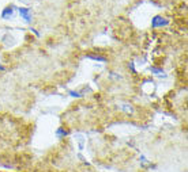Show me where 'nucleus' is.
I'll list each match as a JSON object with an SVG mask.
<instances>
[{"label": "nucleus", "mask_w": 188, "mask_h": 172, "mask_svg": "<svg viewBox=\"0 0 188 172\" xmlns=\"http://www.w3.org/2000/svg\"><path fill=\"white\" fill-rule=\"evenodd\" d=\"M19 14H21V16H22L26 22H30L31 20V16H30V10L29 8H23V7H21V8H18Z\"/></svg>", "instance_id": "f03ea898"}, {"label": "nucleus", "mask_w": 188, "mask_h": 172, "mask_svg": "<svg viewBox=\"0 0 188 172\" xmlns=\"http://www.w3.org/2000/svg\"><path fill=\"white\" fill-rule=\"evenodd\" d=\"M0 71H4V66H1V65H0Z\"/></svg>", "instance_id": "0eeeda50"}, {"label": "nucleus", "mask_w": 188, "mask_h": 172, "mask_svg": "<svg viewBox=\"0 0 188 172\" xmlns=\"http://www.w3.org/2000/svg\"><path fill=\"white\" fill-rule=\"evenodd\" d=\"M151 72H154V73H162V69H157V68H151Z\"/></svg>", "instance_id": "423d86ee"}, {"label": "nucleus", "mask_w": 188, "mask_h": 172, "mask_svg": "<svg viewBox=\"0 0 188 172\" xmlns=\"http://www.w3.org/2000/svg\"><path fill=\"white\" fill-rule=\"evenodd\" d=\"M168 23L169 22H168L165 18H162V16H154L151 20L153 27H162V26H166Z\"/></svg>", "instance_id": "f257e3e1"}, {"label": "nucleus", "mask_w": 188, "mask_h": 172, "mask_svg": "<svg viewBox=\"0 0 188 172\" xmlns=\"http://www.w3.org/2000/svg\"><path fill=\"white\" fill-rule=\"evenodd\" d=\"M14 5H10V7H7V8L3 11V14H1V16H3V19H8V18H12L14 16Z\"/></svg>", "instance_id": "7ed1b4c3"}, {"label": "nucleus", "mask_w": 188, "mask_h": 172, "mask_svg": "<svg viewBox=\"0 0 188 172\" xmlns=\"http://www.w3.org/2000/svg\"><path fill=\"white\" fill-rule=\"evenodd\" d=\"M70 95H71V96H75V98H81L82 96L81 92H74V91H71V92H70Z\"/></svg>", "instance_id": "39448f33"}, {"label": "nucleus", "mask_w": 188, "mask_h": 172, "mask_svg": "<svg viewBox=\"0 0 188 172\" xmlns=\"http://www.w3.org/2000/svg\"><path fill=\"white\" fill-rule=\"evenodd\" d=\"M89 58H93V60H97V61H106L105 57H100V56H93V54H89L87 56Z\"/></svg>", "instance_id": "20e7f679"}]
</instances>
